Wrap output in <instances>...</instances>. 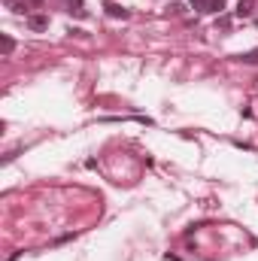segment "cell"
<instances>
[{
	"label": "cell",
	"mask_w": 258,
	"mask_h": 261,
	"mask_svg": "<svg viewBox=\"0 0 258 261\" xmlns=\"http://www.w3.org/2000/svg\"><path fill=\"white\" fill-rule=\"evenodd\" d=\"M6 3V9H12V12H28L31 9V0H3Z\"/></svg>",
	"instance_id": "obj_5"
},
{
	"label": "cell",
	"mask_w": 258,
	"mask_h": 261,
	"mask_svg": "<svg viewBox=\"0 0 258 261\" xmlns=\"http://www.w3.org/2000/svg\"><path fill=\"white\" fill-rule=\"evenodd\" d=\"M237 58H240L243 64H258V49L255 52H246V55H237Z\"/></svg>",
	"instance_id": "obj_8"
},
{
	"label": "cell",
	"mask_w": 258,
	"mask_h": 261,
	"mask_svg": "<svg viewBox=\"0 0 258 261\" xmlns=\"http://www.w3.org/2000/svg\"><path fill=\"white\" fill-rule=\"evenodd\" d=\"M192 6L197 12H222L225 9V0H192Z\"/></svg>",
	"instance_id": "obj_1"
},
{
	"label": "cell",
	"mask_w": 258,
	"mask_h": 261,
	"mask_svg": "<svg viewBox=\"0 0 258 261\" xmlns=\"http://www.w3.org/2000/svg\"><path fill=\"white\" fill-rule=\"evenodd\" d=\"M255 12V0H237V15L240 18H249Z\"/></svg>",
	"instance_id": "obj_4"
},
{
	"label": "cell",
	"mask_w": 258,
	"mask_h": 261,
	"mask_svg": "<svg viewBox=\"0 0 258 261\" xmlns=\"http://www.w3.org/2000/svg\"><path fill=\"white\" fill-rule=\"evenodd\" d=\"M0 43H3V58H9V55L15 52V40H12L9 34H3V37H0Z\"/></svg>",
	"instance_id": "obj_7"
},
{
	"label": "cell",
	"mask_w": 258,
	"mask_h": 261,
	"mask_svg": "<svg viewBox=\"0 0 258 261\" xmlns=\"http://www.w3.org/2000/svg\"><path fill=\"white\" fill-rule=\"evenodd\" d=\"M67 12L76 15V18H88V9H85L82 0H67Z\"/></svg>",
	"instance_id": "obj_3"
},
{
	"label": "cell",
	"mask_w": 258,
	"mask_h": 261,
	"mask_svg": "<svg viewBox=\"0 0 258 261\" xmlns=\"http://www.w3.org/2000/svg\"><path fill=\"white\" fill-rule=\"evenodd\" d=\"M28 28L37 31V34L46 31V28H49V15H46V12H31V15H28Z\"/></svg>",
	"instance_id": "obj_2"
},
{
	"label": "cell",
	"mask_w": 258,
	"mask_h": 261,
	"mask_svg": "<svg viewBox=\"0 0 258 261\" xmlns=\"http://www.w3.org/2000/svg\"><path fill=\"white\" fill-rule=\"evenodd\" d=\"M107 12H110L113 18H128V9L119 6V3H107Z\"/></svg>",
	"instance_id": "obj_6"
}]
</instances>
